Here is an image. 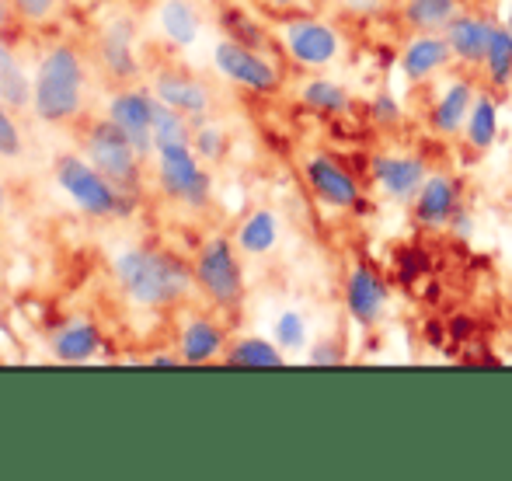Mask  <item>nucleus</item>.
Returning a JSON list of instances; mask_svg holds the SVG:
<instances>
[{
    "label": "nucleus",
    "instance_id": "nucleus-1",
    "mask_svg": "<svg viewBox=\"0 0 512 481\" xmlns=\"http://www.w3.org/2000/svg\"><path fill=\"white\" fill-rule=\"evenodd\" d=\"M115 279L140 307H171L192 290L196 272L182 258L154 248H126L115 255Z\"/></svg>",
    "mask_w": 512,
    "mask_h": 481
},
{
    "label": "nucleus",
    "instance_id": "nucleus-2",
    "mask_svg": "<svg viewBox=\"0 0 512 481\" xmlns=\"http://www.w3.org/2000/svg\"><path fill=\"white\" fill-rule=\"evenodd\" d=\"M84 102V67L77 49L56 46L42 56L35 74L32 109L42 122H67L81 112Z\"/></svg>",
    "mask_w": 512,
    "mask_h": 481
},
{
    "label": "nucleus",
    "instance_id": "nucleus-3",
    "mask_svg": "<svg viewBox=\"0 0 512 481\" xmlns=\"http://www.w3.org/2000/svg\"><path fill=\"white\" fill-rule=\"evenodd\" d=\"M192 272H196V286L206 293V300L220 311H237L244 304V272L237 244L230 238H209L199 248Z\"/></svg>",
    "mask_w": 512,
    "mask_h": 481
},
{
    "label": "nucleus",
    "instance_id": "nucleus-4",
    "mask_svg": "<svg viewBox=\"0 0 512 481\" xmlns=\"http://www.w3.org/2000/svg\"><path fill=\"white\" fill-rule=\"evenodd\" d=\"M157 171H161L164 196L178 199L192 210H203L213 196V178H209L203 157L196 154L192 143H161L157 147Z\"/></svg>",
    "mask_w": 512,
    "mask_h": 481
},
{
    "label": "nucleus",
    "instance_id": "nucleus-5",
    "mask_svg": "<svg viewBox=\"0 0 512 481\" xmlns=\"http://www.w3.org/2000/svg\"><path fill=\"white\" fill-rule=\"evenodd\" d=\"M279 39H283L286 56L304 70H328L331 63H338L345 49L338 25L324 18H310V14L286 18L283 28H279Z\"/></svg>",
    "mask_w": 512,
    "mask_h": 481
},
{
    "label": "nucleus",
    "instance_id": "nucleus-6",
    "mask_svg": "<svg viewBox=\"0 0 512 481\" xmlns=\"http://www.w3.org/2000/svg\"><path fill=\"white\" fill-rule=\"evenodd\" d=\"M213 63L230 84L251 91V95L269 98V95H279V88H283V74H279L276 63H272L269 56H262V49L244 46V42H237V39L216 42Z\"/></svg>",
    "mask_w": 512,
    "mask_h": 481
},
{
    "label": "nucleus",
    "instance_id": "nucleus-7",
    "mask_svg": "<svg viewBox=\"0 0 512 481\" xmlns=\"http://www.w3.org/2000/svg\"><path fill=\"white\" fill-rule=\"evenodd\" d=\"M342 300H345V314L356 328L373 332V328L384 325L387 307H391V283L380 276V269L366 258H356L345 272V286H342Z\"/></svg>",
    "mask_w": 512,
    "mask_h": 481
},
{
    "label": "nucleus",
    "instance_id": "nucleus-8",
    "mask_svg": "<svg viewBox=\"0 0 512 481\" xmlns=\"http://www.w3.org/2000/svg\"><path fill=\"white\" fill-rule=\"evenodd\" d=\"M304 182H307L310 196H314L321 206H328V210H342V213L366 210V196H363V185H359V178L352 175V171L345 168L338 157L324 154V150L307 154Z\"/></svg>",
    "mask_w": 512,
    "mask_h": 481
},
{
    "label": "nucleus",
    "instance_id": "nucleus-9",
    "mask_svg": "<svg viewBox=\"0 0 512 481\" xmlns=\"http://www.w3.org/2000/svg\"><path fill=\"white\" fill-rule=\"evenodd\" d=\"M56 182L70 196V203H77V210L91 213V217H112L119 210V189L84 157H60L56 161Z\"/></svg>",
    "mask_w": 512,
    "mask_h": 481
},
{
    "label": "nucleus",
    "instance_id": "nucleus-10",
    "mask_svg": "<svg viewBox=\"0 0 512 481\" xmlns=\"http://www.w3.org/2000/svg\"><path fill=\"white\" fill-rule=\"evenodd\" d=\"M366 168H370V182L380 199L394 206H411L432 171L422 154H408V150H377Z\"/></svg>",
    "mask_w": 512,
    "mask_h": 481
},
{
    "label": "nucleus",
    "instance_id": "nucleus-11",
    "mask_svg": "<svg viewBox=\"0 0 512 481\" xmlns=\"http://www.w3.org/2000/svg\"><path fill=\"white\" fill-rule=\"evenodd\" d=\"M136 147L122 136L115 122H98L88 133V161L115 185L119 192H133L140 182V161H136Z\"/></svg>",
    "mask_w": 512,
    "mask_h": 481
},
{
    "label": "nucleus",
    "instance_id": "nucleus-12",
    "mask_svg": "<svg viewBox=\"0 0 512 481\" xmlns=\"http://www.w3.org/2000/svg\"><path fill=\"white\" fill-rule=\"evenodd\" d=\"M453 63L457 60L443 32H411L398 49V74L408 88H429L436 77L450 74Z\"/></svg>",
    "mask_w": 512,
    "mask_h": 481
},
{
    "label": "nucleus",
    "instance_id": "nucleus-13",
    "mask_svg": "<svg viewBox=\"0 0 512 481\" xmlns=\"http://www.w3.org/2000/svg\"><path fill=\"white\" fill-rule=\"evenodd\" d=\"M464 203V182L450 171H429L418 196L411 199L408 213L418 231H446L457 206Z\"/></svg>",
    "mask_w": 512,
    "mask_h": 481
},
{
    "label": "nucleus",
    "instance_id": "nucleus-14",
    "mask_svg": "<svg viewBox=\"0 0 512 481\" xmlns=\"http://www.w3.org/2000/svg\"><path fill=\"white\" fill-rule=\"evenodd\" d=\"M478 84H474V77L467 74H450L443 84H439V91L432 95V105H429V129L439 136V140H457L460 133H464V122L471 116V105L474 98H478Z\"/></svg>",
    "mask_w": 512,
    "mask_h": 481
},
{
    "label": "nucleus",
    "instance_id": "nucleus-15",
    "mask_svg": "<svg viewBox=\"0 0 512 481\" xmlns=\"http://www.w3.org/2000/svg\"><path fill=\"white\" fill-rule=\"evenodd\" d=\"M108 122L122 129L136 154H150L157 150L154 143V98L147 91H122L108 102Z\"/></svg>",
    "mask_w": 512,
    "mask_h": 481
},
{
    "label": "nucleus",
    "instance_id": "nucleus-16",
    "mask_svg": "<svg viewBox=\"0 0 512 481\" xmlns=\"http://www.w3.org/2000/svg\"><path fill=\"white\" fill-rule=\"evenodd\" d=\"M495 25H499V21L488 18V14L457 11V18L443 28L446 42H450V49H453V60H457L460 67L481 70L485 53H488V42H492V35H495Z\"/></svg>",
    "mask_w": 512,
    "mask_h": 481
},
{
    "label": "nucleus",
    "instance_id": "nucleus-17",
    "mask_svg": "<svg viewBox=\"0 0 512 481\" xmlns=\"http://www.w3.org/2000/svg\"><path fill=\"white\" fill-rule=\"evenodd\" d=\"M499 129H502L499 91L481 88L471 105V116L464 122L460 140H464V147L471 150V157H485V154H492V147L499 143Z\"/></svg>",
    "mask_w": 512,
    "mask_h": 481
},
{
    "label": "nucleus",
    "instance_id": "nucleus-18",
    "mask_svg": "<svg viewBox=\"0 0 512 481\" xmlns=\"http://www.w3.org/2000/svg\"><path fill=\"white\" fill-rule=\"evenodd\" d=\"M154 95L161 98L164 105H171V109L185 112L192 122L206 119L209 102H213L206 84L189 74H182V70H161V74L154 77Z\"/></svg>",
    "mask_w": 512,
    "mask_h": 481
},
{
    "label": "nucleus",
    "instance_id": "nucleus-19",
    "mask_svg": "<svg viewBox=\"0 0 512 481\" xmlns=\"http://www.w3.org/2000/svg\"><path fill=\"white\" fill-rule=\"evenodd\" d=\"M300 102H304V109L324 119H345L356 109V95H352L349 84L331 81V77H324V74H314L300 84Z\"/></svg>",
    "mask_w": 512,
    "mask_h": 481
},
{
    "label": "nucleus",
    "instance_id": "nucleus-20",
    "mask_svg": "<svg viewBox=\"0 0 512 481\" xmlns=\"http://www.w3.org/2000/svg\"><path fill=\"white\" fill-rule=\"evenodd\" d=\"M279 238H283V224H279V213L269 210V206H258V210H251L234 231L237 251H244V255H251V258L272 255Z\"/></svg>",
    "mask_w": 512,
    "mask_h": 481
},
{
    "label": "nucleus",
    "instance_id": "nucleus-21",
    "mask_svg": "<svg viewBox=\"0 0 512 481\" xmlns=\"http://www.w3.org/2000/svg\"><path fill=\"white\" fill-rule=\"evenodd\" d=\"M227 353V332L209 318H192L178 335V356L182 363H213Z\"/></svg>",
    "mask_w": 512,
    "mask_h": 481
},
{
    "label": "nucleus",
    "instance_id": "nucleus-22",
    "mask_svg": "<svg viewBox=\"0 0 512 481\" xmlns=\"http://www.w3.org/2000/svg\"><path fill=\"white\" fill-rule=\"evenodd\" d=\"M133 35H136V28L129 18L108 21L102 32V60L108 67V74L119 77V81H129V77L140 70V63H136V56H133Z\"/></svg>",
    "mask_w": 512,
    "mask_h": 481
},
{
    "label": "nucleus",
    "instance_id": "nucleus-23",
    "mask_svg": "<svg viewBox=\"0 0 512 481\" xmlns=\"http://www.w3.org/2000/svg\"><path fill=\"white\" fill-rule=\"evenodd\" d=\"M102 349V332L91 321H70L53 335V356L60 363H88Z\"/></svg>",
    "mask_w": 512,
    "mask_h": 481
},
{
    "label": "nucleus",
    "instance_id": "nucleus-24",
    "mask_svg": "<svg viewBox=\"0 0 512 481\" xmlns=\"http://www.w3.org/2000/svg\"><path fill=\"white\" fill-rule=\"evenodd\" d=\"M460 11V0H401L398 14L408 32H443Z\"/></svg>",
    "mask_w": 512,
    "mask_h": 481
},
{
    "label": "nucleus",
    "instance_id": "nucleus-25",
    "mask_svg": "<svg viewBox=\"0 0 512 481\" xmlns=\"http://www.w3.org/2000/svg\"><path fill=\"white\" fill-rule=\"evenodd\" d=\"M157 21H161V32L168 35V42L189 49L199 42L203 35V18L192 7V0H164L161 11H157Z\"/></svg>",
    "mask_w": 512,
    "mask_h": 481
},
{
    "label": "nucleus",
    "instance_id": "nucleus-26",
    "mask_svg": "<svg viewBox=\"0 0 512 481\" xmlns=\"http://www.w3.org/2000/svg\"><path fill=\"white\" fill-rule=\"evenodd\" d=\"M481 70H485V84L492 91L506 95L512 88V28L506 21L495 25V35H492V42H488V53H485Z\"/></svg>",
    "mask_w": 512,
    "mask_h": 481
},
{
    "label": "nucleus",
    "instance_id": "nucleus-27",
    "mask_svg": "<svg viewBox=\"0 0 512 481\" xmlns=\"http://www.w3.org/2000/svg\"><path fill=\"white\" fill-rule=\"evenodd\" d=\"M223 363L230 366H248V370H265V366H283L286 353L279 349L276 339H262V335H244L234 339L223 353Z\"/></svg>",
    "mask_w": 512,
    "mask_h": 481
},
{
    "label": "nucleus",
    "instance_id": "nucleus-28",
    "mask_svg": "<svg viewBox=\"0 0 512 481\" xmlns=\"http://www.w3.org/2000/svg\"><path fill=\"white\" fill-rule=\"evenodd\" d=\"M32 91L35 81H28L25 70L14 63L11 49L0 42V102L7 109H25V105H32Z\"/></svg>",
    "mask_w": 512,
    "mask_h": 481
},
{
    "label": "nucleus",
    "instance_id": "nucleus-29",
    "mask_svg": "<svg viewBox=\"0 0 512 481\" xmlns=\"http://www.w3.org/2000/svg\"><path fill=\"white\" fill-rule=\"evenodd\" d=\"M154 143H192V119L154 95Z\"/></svg>",
    "mask_w": 512,
    "mask_h": 481
},
{
    "label": "nucleus",
    "instance_id": "nucleus-30",
    "mask_svg": "<svg viewBox=\"0 0 512 481\" xmlns=\"http://www.w3.org/2000/svg\"><path fill=\"white\" fill-rule=\"evenodd\" d=\"M272 339L279 342V349H283V353H304V349L310 346L307 318L300 311H293V307L279 311L276 325H272Z\"/></svg>",
    "mask_w": 512,
    "mask_h": 481
},
{
    "label": "nucleus",
    "instance_id": "nucleus-31",
    "mask_svg": "<svg viewBox=\"0 0 512 481\" xmlns=\"http://www.w3.org/2000/svg\"><path fill=\"white\" fill-rule=\"evenodd\" d=\"M366 119H370L373 129L380 133H398L405 126V105L398 102L394 91H377V95L366 102Z\"/></svg>",
    "mask_w": 512,
    "mask_h": 481
},
{
    "label": "nucleus",
    "instance_id": "nucleus-32",
    "mask_svg": "<svg viewBox=\"0 0 512 481\" xmlns=\"http://www.w3.org/2000/svg\"><path fill=\"white\" fill-rule=\"evenodd\" d=\"M192 147L203 161H223L227 157V133H223L216 122H206V119H196L192 122Z\"/></svg>",
    "mask_w": 512,
    "mask_h": 481
},
{
    "label": "nucleus",
    "instance_id": "nucleus-33",
    "mask_svg": "<svg viewBox=\"0 0 512 481\" xmlns=\"http://www.w3.org/2000/svg\"><path fill=\"white\" fill-rule=\"evenodd\" d=\"M223 28H227V39H237V42H244V46H255V49L265 46V32L248 18V14L227 11L223 14Z\"/></svg>",
    "mask_w": 512,
    "mask_h": 481
},
{
    "label": "nucleus",
    "instance_id": "nucleus-34",
    "mask_svg": "<svg viewBox=\"0 0 512 481\" xmlns=\"http://www.w3.org/2000/svg\"><path fill=\"white\" fill-rule=\"evenodd\" d=\"M304 360L310 366H342L345 363V346L338 339H317L307 346Z\"/></svg>",
    "mask_w": 512,
    "mask_h": 481
},
{
    "label": "nucleus",
    "instance_id": "nucleus-35",
    "mask_svg": "<svg viewBox=\"0 0 512 481\" xmlns=\"http://www.w3.org/2000/svg\"><path fill=\"white\" fill-rule=\"evenodd\" d=\"M387 7H391V0H338V11L356 21L380 18V14H387Z\"/></svg>",
    "mask_w": 512,
    "mask_h": 481
},
{
    "label": "nucleus",
    "instance_id": "nucleus-36",
    "mask_svg": "<svg viewBox=\"0 0 512 481\" xmlns=\"http://www.w3.org/2000/svg\"><path fill=\"white\" fill-rule=\"evenodd\" d=\"M21 154V133L14 126L7 105L0 102V157H18Z\"/></svg>",
    "mask_w": 512,
    "mask_h": 481
},
{
    "label": "nucleus",
    "instance_id": "nucleus-37",
    "mask_svg": "<svg viewBox=\"0 0 512 481\" xmlns=\"http://www.w3.org/2000/svg\"><path fill=\"white\" fill-rule=\"evenodd\" d=\"M446 234H453V238H460V241H471L474 238V210H471V203H460L457 206V213L450 217V224H446Z\"/></svg>",
    "mask_w": 512,
    "mask_h": 481
},
{
    "label": "nucleus",
    "instance_id": "nucleus-38",
    "mask_svg": "<svg viewBox=\"0 0 512 481\" xmlns=\"http://www.w3.org/2000/svg\"><path fill=\"white\" fill-rule=\"evenodd\" d=\"M14 7H18L25 18H32V21H39V18H49V11H53V4L56 0H11Z\"/></svg>",
    "mask_w": 512,
    "mask_h": 481
},
{
    "label": "nucleus",
    "instance_id": "nucleus-39",
    "mask_svg": "<svg viewBox=\"0 0 512 481\" xmlns=\"http://www.w3.org/2000/svg\"><path fill=\"white\" fill-rule=\"evenodd\" d=\"M178 363H182V356H168V353L150 356V366H178Z\"/></svg>",
    "mask_w": 512,
    "mask_h": 481
},
{
    "label": "nucleus",
    "instance_id": "nucleus-40",
    "mask_svg": "<svg viewBox=\"0 0 512 481\" xmlns=\"http://www.w3.org/2000/svg\"><path fill=\"white\" fill-rule=\"evenodd\" d=\"M7 14H11V7H7V0H0V25L7 21Z\"/></svg>",
    "mask_w": 512,
    "mask_h": 481
},
{
    "label": "nucleus",
    "instance_id": "nucleus-41",
    "mask_svg": "<svg viewBox=\"0 0 512 481\" xmlns=\"http://www.w3.org/2000/svg\"><path fill=\"white\" fill-rule=\"evenodd\" d=\"M506 25L512 28V0H509V11H506Z\"/></svg>",
    "mask_w": 512,
    "mask_h": 481
},
{
    "label": "nucleus",
    "instance_id": "nucleus-42",
    "mask_svg": "<svg viewBox=\"0 0 512 481\" xmlns=\"http://www.w3.org/2000/svg\"><path fill=\"white\" fill-rule=\"evenodd\" d=\"M4 199H7V196H4V185H0V210H4Z\"/></svg>",
    "mask_w": 512,
    "mask_h": 481
}]
</instances>
